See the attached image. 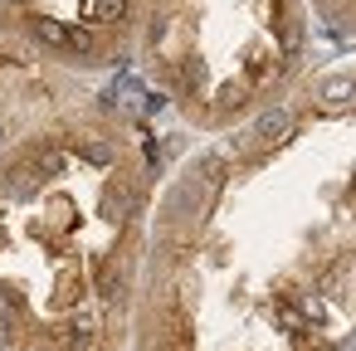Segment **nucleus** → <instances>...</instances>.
Listing matches in <instances>:
<instances>
[{"instance_id":"nucleus-1","label":"nucleus","mask_w":356,"mask_h":351,"mask_svg":"<svg viewBox=\"0 0 356 351\" xmlns=\"http://www.w3.org/2000/svg\"><path fill=\"white\" fill-rule=\"evenodd\" d=\"M283 132H288V113H278V108H268V113L254 122V142H264V147L283 142Z\"/></svg>"},{"instance_id":"nucleus-2","label":"nucleus","mask_w":356,"mask_h":351,"mask_svg":"<svg viewBox=\"0 0 356 351\" xmlns=\"http://www.w3.org/2000/svg\"><path fill=\"white\" fill-rule=\"evenodd\" d=\"M35 40L49 44V49H64V44H69V25H59V20H35Z\"/></svg>"},{"instance_id":"nucleus-3","label":"nucleus","mask_w":356,"mask_h":351,"mask_svg":"<svg viewBox=\"0 0 356 351\" xmlns=\"http://www.w3.org/2000/svg\"><path fill=\"white\" fill-rule=\"evenodd\" d=\"M127 15V0H93V20H122Z\"/></svg>"},{"instance_id":"nucleus-4","label":"nucleus","mask_w":356,"mask_h":351,"mask_svg":"<svg viewBox=\"0 0 356 351\" xmlns=\"http://www.w3.org/2000/svg\"><path fill=\"white\" fill-rule=\"evenodd\" d=\"M83 156H88L93 166H113L118 152H113V142H83Z\"/></svg>"},{"instance_id":"nucleus-5","label":"nucleus","mask_w":356,"mask_h":351,"mask_svg":"<svg viewBox=\"0 0 356 351\" xmlns=\"http://www.w3.org/2000/svg\"><path fill=\"white\" fill-rule=\"evenodd\" d=\"M103 210H108V215H127V210H132V195H127V190H118V186H113V190H108V195H103Z\"/></svg>"},{"instance_id":"nucleus-6","label":"nucleus","mask_w":356,"mask_h":351,"mask_svg":"<svg viewBox=\"0 0 356 351\" xmlns=\"http://www.w3.org/2000/svg\"><path fill=\"white\" fill-rule=\"evenodd\" d=\"M239 103H244V83H225V88H220V108H225V113H234Z\"/></svg>"},{"instance_id":"nucleus-7","label":"nucleus","mask_w":356,"mask_h":351,"mask_svg":"<svg viewBox=\"0 0 356 351\" xmlns=\"http://www.w3.org/2000/svg\"><path fill=\"white\" fill-rule=\"evenodd\" d=\"M64 49H79V54H93V35L88 30H69V44Z\"/></svg>"},{"instance_id":"nucleus-8","label":"nucleus","mask_w":356,"mask_h":351,"mask_svg":"<svg viewBox=\"0 0 356 351\" xmlns=\"http://www.w3.org/2000/svg\"><path fill=\"white\" fill-rule=\"evenodd\" d=\"M200 79H205V69H200V64L191 59V64H186V74H181V93H191V88H200Z\"/></svg>"},{"instance_id":"nucleus-9","label":"nucleus","mask_w":356,"mask_h":351,"mask_svg":"<svg viewBox=\"0 0 356 351\" xmlns=\"http://www.w3.org/2000/svg\"><path fill=\"white\" fill-rule=\"evenodd\" d=\"M40 171L44 176H59L64 171V152H40Z\"/></svg>"},{"instance_id":"nucleus-10","label":"nucleus","mask_w":356,"mask_h":351,"mask_svg":"<svg viewBox=\"0 0 356 351\" xmlns=\"http://www.w3.org/2000/svg\"><path fill=\"white\" fill-rule=\"evenodd\" d=\"M322 93H327V103H346V93H351V79H337V83H327Z\"/></svg>"},{"instance_id":"nucleus-11","label":"nucleus","mask_w":356,"mask_h":351,"mask_svg":"<svg viewBox=\"0 0 356 351\" xmlns=\"http://www.w3.org/2000/svg\"><path fill=\"white\" fill-rule=\"evenodd\" d=\"M0 341H15V317L0 307Z\"/></svg>"},{"instance_id":"nucleus-12","label":"nucleus","mask_w":356,"mask_h":351,"mask_svg":"<svg viewBox=\"0 0 356 351\" xmlns=\"http://www.w3.org/2000/svg\"><path fill=\"white\" fill-rule=\"evenodd\" d=\"M176 210H191L195 205V186H186V190H176V200H171Z\"/></svg>"},{"instance_id":"nucleus-13","label":"nucleus","mask_w":356,"mask_h":351,"mask_svg":"<svg viewBox=\"0 0 356 351\" xmlns=\"http://www.w3.org/2000/svg\"><path fill=\"white\" fill-rule=\"evenodd\" d=\"M88 341H93V336H88V332H83V327H79V332H69V336H64V346H74V351H83V346H88Z\"/></svg>"},{"instance_id":"nucleus-14","label":"nucleus","mask_w":356,"mask_h":351,"mask_svg":"<svg viewBox=\"0 0 356 351\" xmlns=\"http://www.w3.org/2000/svg\"><path fill=\"white\" fill-rule=\"evenodd\" d=\"M307 351H332V346H322V341H307Z\"/></svg>"},{"instance_id":"nucleus-15","label":"nucleus","mask_w":356,"mask_h":351,"mask_svg":"<svg viewBox=\"0 0 356 351\" xmlns=\"http://www.w3.org/2000/svg\"><path fill=\"white\" fill-rule=\"evenodd\" d=\"M15 6H20V0H15Z\"/></svg>"}]
</instances>
